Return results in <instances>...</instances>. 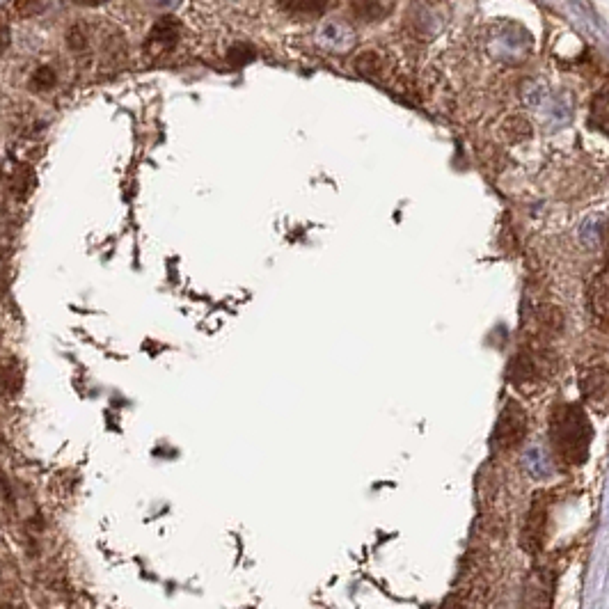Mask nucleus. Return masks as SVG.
Here are the masks:
<instances>
[{
    "instance_id": "1",
    "label": "nucleus",
    "mask_w": 609,
    "mask_h": 609,
    "mask_svg": "<svg viewBox=\"0 0 609 609\" xmlns=\"http://www.w3.org/2000/svg\"><path fill=\"white\" fill-rule=\"evenodd\" d=\"M593 431L587 413L575 403H561L550 415V445L564 465H582L589 458Z\"/></svg>"
},
{
    "instance_id": "2",
    "label": "nucleus",
    "mask_w": 609,
    "mask_h": 609,
    "mask_svg": "<svg viewBox=\"0 0 609 609\" xmlns=\"http://www.w3.org/2000/svg\"><path fill=\"white\" fill-rule=\"evenodd\" d=\"M527 433V413L518 401H509L500 413L495 426L493 442L497 449L518 447Z\"/></svg>"
},
{
    "instance_id": "3",
    "label": "nucleus",
    "mask_w": 609,
    "mask_h": 609,
    "mask_svg": "<svg viewBox=\"0 0 609 609\" xmlns=\"http://www.w3.org/2000/svg\"><path fill=\"white\" fill-rule=\"evenodd\" d=\"M580 392L584 403L596 413H609V369L591 367L580 378Z\"/></svg>"
},
{
    "instance_id": "4",
    "label": "nucleus",
    "mask_w": 609,
    "mask_h": 609,
    "mask_svg": "<svg viewBox=\"0 0 609 609\" xmlns=\"http://www.w3.org/2000/svg\"><path fill=\"white\" fill-rule=\"evenodd\" d=\"M545 527H548V502L543 495H536L525 518V527H522V545L529 552H539L545 541Z\"/></svg>"
},
{
    "instance_id": "5",
    "label": "nucleus",
    "mask_w": 609,
    "mask_h": 609,
    "mask_svg": "<svg viewBox=\"0 0 609 609\" xmlns=\"http://www.w3.org/2000/svg\"><path fill=\"white\" fill-rule=\"evenodd\" d=\"M181 42V23L174 17H165L149 30L145 49L149 55H168Z\"/></svg>"
},
{
    "instance_id": "6",
    "label": "nucleus",
    "mask_w": 609,
    "mask_h": 609,
    "mask_svg": "<svg viewBox=\"0 0 609 609\" xmlns=\"http://www.w3.org/2000/svg\"><path fill=\"white\" fill-rule=\"evenodd\" d=\"M589 305L600 323H609V264L591 280Z\"/></svg>"
},
{
    "instance_id": "7",
    "label": "nucleus",
    "mask_w": 609,
    "mask_h": 609,
    "mask_svg": "<svg viewBox=\"0 0 609 609\" xmlns=\"http://www.w3.org/2000/svg\"><path fill=\"white\" fill-rule=\"evenodd\" d=\"M392 10V0H353V14L360 21H378Z\"/></svg>"
},
{
    "instance_id": "8",
    "label": "nucleus",
    "mask_w": 609,
    "mask_h": 609,
    "mask_svg": "<svg viewBox=\"0 0 609 609\" xmlns=\"http://www.w3.org/2000/svg\"><path fill=\"white\" fill-rule=\"evenodd\" d=\"M591 124L609 136V90L596 94L591 104Z\"/></svg>"
},
{
    "instance_id": "9",
    "label": "nucleus",
    "mask_w": 609,
    "mask_h": 609,
    "mask_svg": "<svg viewBox=\"0 0 609 609\" xmlns=\"http://www.w3.org/2000/svg\"><path fill=\"white\" fill-rule=\"evenodd\" d=\"M278 3L291 14H319L328 10L332 0H278Z\"/></svg>"
},
{
    "instance_id": "10",
    "label": "nucleus",
    "mask_w": 609,
    "mask_h": 609,
    "mask_svg": "<svg viewBox=\"0 0 609 609\" xmlns=\"http://www.w3.org/2000/svg\"><path fill=\"white\" fill-rule=\"evenodd\" d=\"M33 83H35L37 90H49V87L55 85V74L49 67L37 69V74L33 76Z\"/></svg>"
},
{
    "instance_id": "11",
    "label": "nucleus",
    "mask_w": 609,
    "mask_h": 609,
    "mask_svg": "<svg viewBox=\"0 0 609 609\" xmlns=\"http://www.w3.org/2000/svg\"><path fill=\"white\" fill-rule=\"evenodd\" d=\"M14 10H17L21 17H30V14L42 10V0H19V3H14Z\"/></svg>"
},
{
    "instance_id": "12",
    "label": "nucleus",
    "mask_w": 609,
    "mask_h": 609,
    "mask_svg": "<svg viewBox=\"0 0 609 609\" xmlns=\"http://www.w3.org/2000/svg\"><path fill=\"white\" fill-rule=\"evenodd\" d=\"M71 3H76V5H101V3H106V0H71Z\"/></svg>"
},
{
    "instance_id": "13",
    "label": "nucleus",
    "mask_w": 609,
    "mask_h": 609,
    "mask_svg": "<svg viewBox=\"0 0 609 609\" xmlns=\"http://www.w3.org/2000/svg\"><path fill=\"white\" fill-rule=\"evenodd\" d=\"M607 234H609V225H607Z\"/></svg>"
}]
</instances>
